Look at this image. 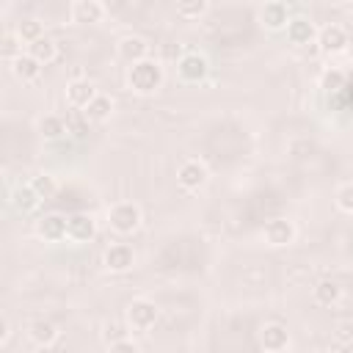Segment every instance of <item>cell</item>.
<instances>
[{
    "mask_svg": "<svg viewBox=\"0 0 353 353\" xmlns=\"http://www.w3.org/2000/svg\"><path fill=\"white\" fill-rule=\"evenodd\" d=\"M163 66L154 61V58H146V61H138L127 69V85L130 91L141 94V97H149L154 94L160 85H163Z\"/></svg>",
    "mask_w": 353,
    "mask_h": 353,
    "instance_id": "6da1fadb",
    "label": "cell"
},
{
    "mask_svg": "<svg viewBox=\"0 0 353 353\" xmlns=\"http://www.w3.org/2000/svg\"><path fill=\"white\" fill-rule=\"evenodd\" d=\"M141 221H143V215L135 201H119L108 210V226L116 234H132L141 226Z\"/></svg>",
    "mask_w": 353,
    "mask_h": 353,
    "instance_id": "7a4b0ae2",
    "label": "cell"
},
{
    "mask_svg": "<svg viewBox=\"0 0 353 353\" xmlns=\"http://www.w3.org/2000/svg\"><path fill=\"white\" fill-rule=\"evenodd\" d=\"M210 72V61L201 55V52H185L179 61H176V77L188 85H196L207 77Z\"/></svg>",
    "mask_w": 353,
    "mask_h": 353,
    "instance_id": "3957f363",
    "label": "cell"
},
{
    "mask_svg": "<svg viewBox=\"0 0 353 353\" xmlns=\"http://www.w3.org/2000/svg\"><path fill=\"white\" fill-rule=\"evenodd\" d=\"M157 306L149 301V298H135L127 303V323L135 328V331H149L154 328L157 323Z\"/></svg>",
    "mask_w": 353,
    "mask_h": 353,
    "instance_id": "277c9868",
    "label": "cell"
},
{
    "mask_svg": "<svg viewBox=\"0 0 353 353\" xmlns=\"http://www.w3.org/2000/svg\"><path fill=\"white\" fill-rule=\"evenodd\" d=\"M350 44V36L347 30L339 25V22H328L325 28L317 30V47L328 55H336V52H345Z\"/></svg>",
    "mask_w": 353,
    "mask_h": 353,
    "instance_id": "5b68a950",
    "label": "cell"
},
{
    "mask_svg": "<svg viewBox=\"0 0 353 353\" xmlns=\"http://www.w3.org/2000/svg\"><path fill=\"white\" fill-rule=\"evenodd\" d=\"M295 234H298V229H295V223H292L290 218H273V221H268L265 229H262L265 243L273 245V248H284V245L295 243Z\"/></svg>",
    "mask_w": 353,
    "mask_h": 353,
    "instance_id": "8992f818",
    "label": "cell"
},
{
    "mask_svg": "<svg viewBox=\"0 0 353 353\" xmlns=\"http://www.w3.org/2000/svg\"><path fill=\"white\" fill-rule=\"evenodd\" d=\"M256 17H259L262 28H268V30H287V22L292 19L290 6L281 3V0H270V3L259 6V14Z\"/></svg>",
    "mask_w": 353,
    "mask_h": 353,
    "instance_id": "52a82bcc",
    "label": "cell"
},
{
    "mask_svg": "<svg viewBox=\"0 0 353 353\" xmlns=\"http://www.w3.org/2000/svg\"><path fill=\"white\" fill-rule=\"evenodd\" d=\"M66 229H69V218L61 215V212H47L36 223V234L44 243H61V240H66Z\"/></svg>",
    "mask_w": 353,
    "mask_h": 353,
    "instance_id": "ba28073f",
    "label": "cell"
},
{
    "mask_svg": "<svg viewBox=\"0 0 353 353\" xmlns=\"http://www.w3.org/2000/svg\"><path fill=\"white\" fill-rule=\"evenodd\" d=\"M102 262H105V268H108L110 273H127V270L135 265V251H132V245H127V243H113V245L105 248Z\"/></svg>",
    "mask_w": 353,
    "mask_h": 353,
    "instance_id": "9c48e42d",
    "label": "cell"
},
{
    "mask_svg": "<svg viewBox=\"0 0 353 353\" xmlns=\"http://www.w3.org/2000/svg\"><path fill=\"white\" fill-rule=\"evenodd\" d=\"M105 14H108V8H105V3H99V0H74V3L69 6V17H72V22H77V25L102 22Z\"/></svg>",
    "mask_w": 353,
    "mask_h": 353,
    "instance_id": "30bf717a",
    "label": "cell"
},
{
    "mask_svg": "<svg viewBox=\"0 0 353 353\" xmlns=\"http://www.w3.org/2000/svg\"><path fill=\"white\" fill-rule=\"evenodd\" d=\"M314 39H317V28H314V22H312L309 17L295 14V17L287 22V41H290V44L306 47V44H312Z\"/></svg>",
    "mask_w": 353,
    "mask_h": 353,
    "instance_id": "8fae6325",
    "label": "cell"
},
{
    "mask_svg": "<svg viewBox=\"0 0 353 353\" xmlns=\"http://www.w3.org/2000/svg\"><path fill=\"white\" fill-rule=\"evenodd\" d=\"M207 179H210V174H207V165L201 160H185L176 171V182L185 190H199L207 185Z\"/></svg>",
    "mask_w": 353,
    "mask_h": 353,
    "instance_id": "7c38bea8",
    "label": "cell"
},
{
    "mask_svg": "<svg viewBox=\"0 0 353 353\" xmlns=\"http://www.w3.org/2000/svg\"><path fill=\"white\" fill-rule=\"evenodd\" d=\"M97 94H99V91H97V85H94L88 77H83V80H69V83H66V102H69L74 110H85L88 102H91Z\"/></svg>",
    "mask_w": 353,
    "mask_h": 353,
    "instance_id": "4fadbf2b",
    "label": "cell"
},
{
    "mask_svg": "<svg viewBox=\"0 0 353 353\" xmlns=\"http://www.w3.org/2000/svg\"><path fill=\"white\" fill-rule=\"evenodd\" d=\"M116 52H119L121 61H127V63L132 66V63L149 58V41H146L143 36H124V39H119V44H116Z\"/></svg>",
    "mask_w": 353,
    "mask_h": 353,
    "instance_id": "5bb4252c",
    "label": "cell"
},
{
    "mask_svg": "<svg viewBox=\"0 0 353 353\" xmlns=\"http://www.w3.org/2000/svg\"><path fill=\"white\" fill-rule=\"evenodd\" d=\"M97 234V221L88 212H74L69 215V229H66V240L72 243H88Z\"/></svg>",
    "mask_w": 353,
    "mask_h": 353,
    "instance_id": "9a60e30c",
    "label": "cell"
},
{
    "mask_svg": "<svg viewBox=\"0 0 353 353\" xmlns=\"http://www.w3.org/2000/svg\"><path fill=\"white\" fill-rule=\"evenodd\" d=\"M11 74H14L19 83H33V80H39V74H41V63H39L30 52H22L19 58L11 61Z\"/></svg>",
    "mask_w": 353,
    "mask_h": 353,
    "instance_id": "2e32d148",
    "label": "cell"
},
{
    "mask_svg": "<svg viewBox=\"0 0 353 353\" xmlns=\"http://www.w3.org/2000/svg\"><path fill=\"white\" fill-rule=\"evenodd\" d=\"M259 339H262V347L265 350H287L290 347V331L281 323H268L262 328Z\"/></svg>",
    "mask_w": 353,
    "mask_h": 353,
    "instance_id": "e0dca14e",
    "label": "cell"
},
{
    "mask_svg": "<svg viewBox=\"0 0 353 353\" xmlns=\"http://www.w3.org/2000/svg\"><path fill=\"white\" fill-rule=\"evenodd\" d=\"M28 336H30V342L33 345H39V347H50L55 339H58V325L55 323H50V320H33L30 325H28Z\"/></svg>",
    "mask_w": 353,
    "mask_h": 353,
    "instance_id": "ac0fdd59",
    "label": "cell"
},
{
    "mask_svg": "<svg viewBox=\"0 0 353 353\" xmlns=\"http://www.w3.org/2000/svg\"><path fill=\"white\" fill-rule=\"evenodd\" d=\"M83 113H85V119H88L91 124H102V121H108V119L113 116V99L99 91V94L88 102V108H85Z\"/></svg>",
    "mask_w": 353,
    "mask_h": 353,
    "instance_id": "d6986e66",
    "label": "cell"
},
{
    "mask_svg": "<svg viewBox=\"0 0 353 353\" xmlns=\"http://www.w3.org/2000/svg\"><path fill=\"white\" fill-rule=\"evenodd\" d=\"M11 204H14V210H17V212L28 215V212L39 210L41 196H39V193H36L30 185H19V188H14V193H11Z\"/></svg>",
    "mask_w": 353,
    "mask_h": 353,
    "instance_id": "ffe728a7",
    "label": "cell"
},
{
    "mask_svg": "<svg viewBox=\"0 0 353 353\" xmlns=\"http://www.w3.org/2000/svg\"><path fill=\"white\" fill-rule=\"evenodd\" d=\"M312 298H314V303H320V306H334V303L342 298V287H339V281H334V279H320V281L312 287Z\"/></svg>",
    "mask_w": 353,
    "mask_h": 353,
    "instance_id": "44dd1931",
    "label": "cell"
},
{
    "mask_svg": "<svg viewBox=\"0 0 353 353\" xmlns=\"http://www.w3.org/2000/svg\"><path fill=\"white\" fill-rule=\"evenodd\" d=\"M66 132H69V127H66V119H63V116L50 113V116H44V119H39V135H41L44 141H58V138H63Z\"/></svg>",
    "mask_w": 353,
    "mask_h": 353,
    "instance_id": "7402d4cb",
    "label": "cell"
},
{
    "mask_svg": "<svg viewBox=\"0 0 353 353\" xmlns=\"http://www.w3.org/2000/svg\"><path fill=\"white\" fill-rule=\"evenodd\" d=\"M17 36H19V41L22 44H33V41H39L41 36H44V25L36 19V17H25V19H19L17 22V30H14Z\"/></svg>",
    "mask_w": 353,
    "mask_h": 353,
    "instance_id": "603a6c76",
    "label": "cell"
},
{
    "mask_svg": "<svg viewBox=\"0 0 353 353\" xmlns=\"http://www.w3.org/2000/svg\"><path fill=\"white\" fill-rule=\"evenodd\" d=\"M28 52H30L41 66H47V63H52V61L58 58V44H55L50 36H41L39 41H33V44L28 47Z\"/></svg>",
    "mask_w": 353,
    "mask_h": 353,
    "instance_id": "cb8c5ba5",
    "label": "cell"
},
{
    "mask_svg": "<svg viewBox=\"0 0 353 353\" xmlns=\"http://www.w3.org/2000/svg\"><path fill=\"white\" fill-rule=\"evenodd\" d=\"M28 185L41 196V201L52 199V196H55V190H58V182H55V176H52V174H36Z\"/></svg>",
    "mask_w": 353,
    "mask_h": 353,
    "instance_id": "d4e9b609",
    "label": "cell"
},
{
    "mask_svg": "<svg viewBox=\"0 0 353 353\" xmlns=\"http://www.w3.org/2000/svg\"><path fill=\"white\" fill-rule=\"evenodd\" d=\"M210 11V3L207 0H182L179 6H176V14L182 17V19H199V17H204Z\"/></svg>",
    "mask_w": 353,
    "mask_h": 353,
    "instance_id": "484cf974",
    "label": "cell"
},
{
    "mask_svg": "<svg viewBox=\"0 0 353 353\" xmlns=\"http://www.w3.org/2000/svg\"><path fill=\"white\" fill-rule=\"evenodd\" d=\"M345 83H347V77H345V72H342V69H325V72H323V77H320V88H323V91H328V94L342 91V88H345Z\"/></svg>",
    "mask_w": 353,
    "mask_h": 353,
    "instance_id": "4316f807",
    "label": "cell"
},
{
    "mask_svg": "<svg viewBox=\"0 0 353 353\" xmlns=\"http://www.w3.org/2000/svg\"><path fill=\"white\" fill-rule=\"evenodd\" d=\"M0 55H3L8 63L22 55V41H19L17 33H3V39H0Z\"/></svg>",
    "mask_w": 353,
    "mask_h": 353,
    "instance_id": "83f0119b",
    "label": "cell"
},
{
    "mask_svg": "<svg viewBox=\"0 0 353 353\" xmlns=\"http://www.w3.org/2000/svg\"><path fill=\"white\" fill-rule=\"evenodd\" d=\"M334 342L342 347H353V320H342L334 328Z\"/></svg>",
    "mask_w": 353,
    "mask_h": 353,
    "instance_id": "f1b7e54d",
    "label": "cell"
},
{
    "mask_svg": "<svg viewBox=\"0 0 353 353\" xmlns=\"http://www.w3.org/2000/svg\"><path fill=\"white\" fill-rule=\"evenodd\" d=\"M336 207L347 215H353V182H345L339 190H336Z\"/></svg>",
    "mask_w": 353,
    "mask_h": 353,
    "instance_id": "f546056e",
    "label": "cell"
},
{
    "mask_svg": "<svg viewBox=\"0 0 353 353\" xmlns=\"http://www.w3.org/2000/svg\"><path fill=\"white\" fill-rule=\"evenodd\" d=\"M88 124H91V121L85 119V113H83V110H77L74 116H69V119H66V127H69V132H72V135H85V132H88Z\"/></svg>",
    "mask_w": 353,
    "mask_h": 353,
    "instance_id": "4dcf8cb0",
    "label": "cell"
},
{
    "mask_svg": "<svg viewBox=\"0 0 353 353\" xmlns=\"http://www.w3.org/2000/svg\"><path fill=\"white\" fill-rule=\"evenodd\" d=\"M102 339H105L108 345L121 342V339H127V328H124L121 323H108V325H105V331H102Z\"/></svg>",
    "mask_w": 353,
    "mask_h": 353,
    "instance_id": "1f68e13d",
    "label": "cell"
},
{
    "mask_svg": "<svg viewBox=\"0 0 353 353\" xmlns=\"http://www.w3.org/2000/svg\"><path fill=\"white\" fill-rule=\"evenodd\" d=\"M108 353H138V345L127 336V339H121V342H113V345H108Z\"/></svg>",
    "mask_w": 353,
    "mask_h": 353,
    "instance_id": "d6a6232c",
    "label": "cell"
},
{
    "mask_svg": "<svg viewBox=\"0 0 353 353\" xmlns=\"http://www.w3.org/2000/svg\"><path fill=\"white\" fill-rule=\"evenodd\" d=\"M8 339H11V323H8V320H3V331H0V345H8Z\"/></svg>",
    "mask_w": 353,
    "mask_h": 353,
    "instance_id": "836d02e7",
    "label": "cell"
},
{
    "mask_svg": "<svg viewBox=\"0 0 353 353\" xmlns=\"http://www.w3.org/2000/svg\"><path fill=\"white\" fill-rule=\"evenodd\" d=\"M265 353H290V350H265Z\"/></svg>",
    "mask_w": 353,
    "mask_h": 353,
    "instance_id": "e575fe53",
    "label": "cell"
},
{
    "mask_svg": "<svg viewBox=\"0 0 353 353\" xmlns=\"http://www.w3.org/2000/svg\"><path fill=\"white\" fill-rule=\"evenodd\" d=\"M339 353H353V347H345V350H339Z\"/></svg>",
    "mask_w": 353,
    "mask_h": 353,
    "instance_id": "d590c367",
    "label": "cell"
},
{
    "mask_svg": "<svg viewBox=\"0 0 353 353\" xmlns=\"http://www.w3.org/2000/svg\"><path fill=\"white\" fill-rule=\"evenodd\" d=\"M312 353H323V350H312Z\"/></svg>",
    "mask_w": 353,
    "mask_h": 353,
    "instance_id": "8d00e7d4",
    "label": "cell"
}]
</instances>
